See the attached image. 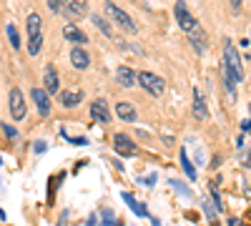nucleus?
Instances as JSON below:
<instances>
[{
    "mask_svg": "<svg viewBox=\"0 0 251 226\" xmlns=\"http://www.w3.org/2000/svg\"><path fill=\"white\" fill-rule=\"evenodd\" d=\"M244 78V68H241V58L234 48L231 40H226V48H224V86H226V93L228 96H236V83Z\"/></svg>",
    "mask_w": 251,
    "mask_h": 226,
    "instance_id": "f257e3e1",
    "label": "nucleus"
},
{
    "mask_svg": "<svg viewBox=\"0 0 251 226\" xmlns=\"http://www.w3.org/2000/svg\"><path fill=\"white\" fill-rule=\"evenodd\" d=\"M40 15L38 13H30L28 15V53L30 55H38L40 48H43V35H40Z\"/></svg>",
    "mask_w": 251,
    "mask_h": 226,
    "instance_id": "f03ea898",
    "label": "nucleus"
},
{
    "mask_svg": "<svg viewBox=\"0 0 251 226\" xmlns=\"http://www.w3.org/2000/svg\"><path fill=\"white\" fill-rule=\"evenodd\" d=\"M106 10H108V15L116 20V25L121 28V30H126V33H136L138 28H136V23H133V20H131V15L128 13H126V10H121L116 3H111V0H108V3H106Z\"/></svg>",
    "mask_w": 251,
    "mask_h": 226,
    "instance_id": "7ed1b4c3",
    "label": "nucleus"
},
{
    "mask_svg": "<svg viewBox=\"0 0 251 226\" xmlns=\"http://www.w3.org/2000/svg\"><path fill=\"white\" fill-rule=\"evenodd\" d=\"M136 80L141 83V88H146L151 96H161V93H163V88H166L163 78H158V75H153V73H149V71L138 73V75H136Z\"/></svg>",
    "mask_w": 251,
    "mask_h": 226,
    "instance_id": "20e7f679",
    "label": "nucleus"
},
{
    "mask_svg": "<svg viewBox=\"0 0 251 226\" xmlns=\"http://www.w3.org/2000/svg\"><path fill=\"white\" fill-rule=\"evenodd\" d=\"M174 13H176V20H178V25L183 28V33H191L199 23H196V18L188 13V8H186V3H176V8H174Z\"/></svg>",
    "mask_w": 251,
    "mask_h": 226,
    "instance_id": "39448f33",
    "label": "nucleus"
},
{
    "mask_svg": "<svg viewBox=\"0 0 251 226\" xmlns=\"http://www.w3.org/2000/svg\"><path fill=\"white\" fill-rule=\"evenodd\" d=\"M10 116L15 121L25 118V98H23V93H20V88L10 91Z\"/></svg>",
    "mask_w": 251,
    "mask_h": 226,
    "instance_id": "423d86ee",
    "label": "nucleus"
},
{
    "mask_svg": "<svg viewBox=\"0 0 251 226\" xmlns=\"http://www.w3.org/2000/svg\"><path fill=\"white\" fill-rule=\"evenodd\" d=\"M113 149H116V153H121V156H136V153H138L136 143H133L128 136H123V133H118V136L113 138Z\"/></svg>",
    "mask_w": 251,
    "mask_h": 226,
    "instance_id": "0eeeda50",
    "label": "nucleus"
},
{
    "mask_svg": "<svg viewBox=\"0 0 251 226\" xmlns=\"http://www.w3.org/2000/svg\"><path fill=\"white\" fill-rule=\"evenodd\" d=\"M33 100H35V106H38L40 118H46L50 113V98H48L46 88H33Z\"/></svg>",
    "mask_w": 251,
    "mask_h": 226,
    "instance_id": "6e6552de",
    "label": "nucleus"
},
{
    "mask_svg": "<svg viewBox=\"0 0 251 226\" xmlns=\"http://www.w3.org/2000/svg\"><path fill=\"white\" fill-rule=\"evenodd\" d=\"M43 88H46V93H48V96H50V93H58L60 83H58L55 66H48V68H46V80H43Z\"/></svg>",
    "mask_w": 251,
    "mask_h": 226,
    "instance_id": "1a4fd4ad",
    "label": "nucleus"
},
{
    "mask_svg": "<svg viewBox=\"0 0 251 226\" xmlns=\"http://www.w3.org/2000/svg\"><path fill=\"white\" fill-rule=\"evenodd\" d=\"M71 63H73L75 68H80V71H83V68H88V66H91V55L78 46V48H73V50H71Z\"/></svg>",
    "mask_w": 251,
    "mask_h": 226,
    "instance_id": "9d476101",
    "label": "nucleus"
},
{
    "mask_svg": "<svg viewBox=\"0 0 251 226\" xmlns=\"http://www.w3.org/2000/svg\"><path fill=\"white\" fill-rule=\"evenodd\" d=\"M91 116L100 123H108L111 113H108V106H106V100H93L91 103Z\"/></svg>",
    "mask_w": 251,
    "mask_h": 226,
    "instance_id": "9b49d317",
    "label": "nucleus"
},
{
    "mask_svg": "<svg viewBox=\"0 0 251 226\" xmlns=\"http://www.w3.org/2000/svg\"><path fill=\"white\" fill-rule=\"evenodd\" d=\"M116 80H118L123 88H131V86L136 83V73H133L128 66H121V68L116 71Z\"/></svg>",
    "mask_w": 251,
    "mask_h": 226,
    "instance_id": "f8f14e48",
    "label": "nucleus"
},
{
    "mask_svg": "<svg viewBox=\"0 0 251 226\" xmlns=\"http://www.w3.org/2000/svg\"><path fill=\"white\" fill-rule=\"evenodd\" d=\"M188 35V40H191V46L199 50V53H203L206 50V33L201 30V25H196L191 33H186Z\"/></svg>",
    "mask_w": 251,
    "mask_h": 226,
    "instance_id": "ddd939ff",
    "label": "nucleus"
},
{
    "mask_svg": "<svg viewBox=\"0 0 251 226\" xmlns=\"http://www.w3.org/2000/svg\"><path fill=\"white\" fill-rule=\"evenodd\" d=\"M116 116L121 118V121H136V108L131 106V103H126V100H121V103L116 106Z\"/></svg>",
    "mask_w": 251,
    "mask_h": 226,
    "instance_id": "4468645a",
    "label": "nucleus"
},
{
    "mask_svg": "<svg viewBox=\"0 0 251 226\" xmlns=\"http://www.w3.org/2000/svg\"><path fill=\"white\" fill-rule=\"evenodd\" d=\"M63 35H66L68 40H73V43H86V40H88V35L86 33H83L80 28H75V25H66V28H63Z\"/></svg>",
    "mask_w": 251,
    "mask_h": 226,
    "instance_id": "2eb2a0df",
    "label": "nucleus"
},
{
    "mask_svg": "<svg viewBox=\"0 0 251 226\" xmlns=\"http://www.w3.org/2000/svg\"><path fill=\"white\" fill-rule=\"evenodd\" d=\"M194 116H196L199 121H203V118L208 116V111H206V100H203L201 91H194Z\"/></svg>",
    "mask_w": 251,
    "mask_h": 226,
    "instance_id": "dca6fc26",
    "label": "nucleus"
},
{
    "mask_svg": "<svg viewBox=\"0 0 251 226\" xmlns=\"http://www.w3.org/2000/svg\"><path fill=\"white\" fill-rule=\"evenodd\" d=\"M123 201L128 203V206H131V211H133L136 216H143V219H149V216H151V214H149V209H146L143 203H138V201H136L131 194H123Z\"/></svg>",
    "mask_w": 251,
    "mask_h": 226,
    "instance_id": "f3484780",
    "label": "nucleus"
},
{
    "mask_svg": "<svg viewBox=\"0 0 251 226\" xmlns=\"http://www.w3.org/2000/svg\"><path fill=\"white\" fill-rule=\"evenodd\" d=\"M63 13H66L68 18H83V15L88 13V5H86V3H80V0H78V3H68Z\"/></svg>",
    "mask_w": 251,
    "mask_h": 226,
    "instance_id": "a211bd4d",
    "label": "nucleus"
},
{
    "mask_svg": "<svg viewBox=\"0 0 251 226\" xmlns=\"http://www.w3.org/2000/svg\"><path fill=\"white\" fill-rule=\"evenodd\" d=\"M60 100H63V106H75L83 100V93L80 91H63L60 93Z\"/></svg>",
    "mask_w": 251,
    "mask_h": 226,
    "instance_id": "6ab92c4d",
    "label": "nucleus"
},
{
    "mask_svg": "<svg viewBox=\"0 0 251 226\" xmlns=\"http://www.w3.org/2000/svg\"><path fill=\"white\" fill-rule=\"evenodd\" d=\"M181 169H183V174L188 176V178H196V169H194V163L188 161V153H186V149H181Z\"/></svg>",
    "mask_w": 251,
    "mask_h": 226,
    "instance_id": "aec40b11",
    "label": "nucleus"
},
{
    "mask_svg": "<svg viewBox=\"0 0 251 226\" xmlns=\"http://www.w3.org/2000/svg\"><path fill=\"white\" fill-rule=\"evenodd\" d=\"M66 5H68V0H48V8H50L53 13H60V10H66Z\"/></svg>",
    "mask_w": 251,
    "mask_h": 226,
    "instance_id": "412c9836",
    "label": "nucleus"
},
{
    "mask_svg": "<svg viewBox=\"0 0 251 226\" xmlns=\"http://www.w3.org/2000/svg\"><path fill=\"white\" fill-rule=\"evenodd\" d=\"M8 38H10V43H13V48H20V35H18L15 25H8Z\"/></svg>",
    "mask_w": 251,
    "mask_h": 226,
    "instance_id": "4be33fe9",
    "label": "nucleus"
},
{
    "mask_svg": "<svg viewBox=\"0 0 251 226\" xmlns=\"http://www.w3.org/2000/svg\"><path fill=\"white\" fill-rule=\"evenodd\" d=\"M93 23L103 30V33H106V35H111V28H108V23H106V20H103L100 15H93Z\"/></svg>",
    "mask_w": 251,
    "mask_h": 226,
    "instance_id": "5701e85b",
    "label": "nucleus"
},
{
    "mask_svg": "<svg viewBox=\"0 0 251 226\" xmlns=\"http://www.w3.org/2000/svg\"><path fill=\"white\" fill-rule=\"evenodd\" d=\"M203 211H206L208 221H216V209L211 206V201H203Z\"/></svg>",
    "mask_w": 251,
    "mask_h": 226,
    "instance_id": "b1692460",
    "label": "nucleus"
},
{
    "mask_svg": "<svg viewBox=\"0 0 251 226\" xmlns=\"http://www.w3.org/2000/svg\"><path fill=\"white\" fill-rule=\"evenodd\" d=\"M100 226H123V224H116V221H113V216H111V211H106V221H103Z\"/></svg>",
    "mask_w": 251,
    "mask_h": 226,
    "instance_id": "393cba45",
    "label": "nucleus"
},
{
    "mask_svg": "<svg viewBox=\"0 0 251 226\" xmlns=\"http://www.w3.org/2000/svg\"><path fill=\"white\" fill-rule=\"evenodd\" d=\"M0 128H3V131H5V136H8V138H15V136H18L13 126H5V123H3V126H0Z\"/></svg>",
    "mask_w": 251,
    "mask_h": 226,
    "instance_id": "a878e982",
    "label": "nucleus"
},
{
    "mask_svg": "<svg viewBox=\"0 0 251 226\" xmlns=\"http://www.w3.org/2000/svg\"><path fill=\"white\" fill-rule=\"evenodd\" d=\"M251 108V106H249ZM241 131L244 133H251V121H241Z\"/></svg>",
    "mask_w": 251,
    "mask_h": 226,
    "instance_id": "bb28decb",
    "label": "nucleus"
},
{
    "mask_svg": "<svg viewBox=\"0 0 251 226\" xmlns=\"http://www.w3.org/2000/svg\"><path fill=\"white\" fill-rule=\"evenodd\" d=\"M46 149H48V146H46V143H43V141H40V143H35V153H43Z\"/></svg>",
    "mask_w": 251,
    "mask_h": 226,
    "instance_id": "cd10ccee",
    "label": "nucleus"
},
{
    "mask_svg": "<svg viewBox=\"0 0 251 226\" xmlns=\"http://www.w3.org/2000/svg\"><path fill=\"white\" fill-rule=\"evenodd\" d=\"M228 226H244V224H241L239 219H234V216H231V219H228Z\"/></svg>",
    "mask_w": 251,
    "mask_h": 226,
    "instance_id": "c85d7f7f",
    "label": "nucleus"
},
{
    "mask_svg": "<svg viewBox=\"0 0 251 226\" xmlns=\"http://www.w3.org/2000/svg\"><path fill=\"white\" fill-rule=\"evenodd\" d=\"M231 5H234V10H239L241 8V0H231Z\"/></svg>",
    "mask_w": 251,
    "mask_h": 226,
    "instance_id": "c756f323",
    "label": "nucleus"
},
{
    "mask_svg": "<svg viewBox=\"0 0 251 226\" xmlns=\"http://www.w3.org/2000/svg\"><path fill=\"white\" fill-rule=\"evenodd\" d=\"M0 219H5V214H3V211H0Z\"/></svg>",
    "mask_w": 251,
    "mask_h": 226,
    "instance_id": "7c9ffc66",
    "label": "nucleus"
}]
</instances>
